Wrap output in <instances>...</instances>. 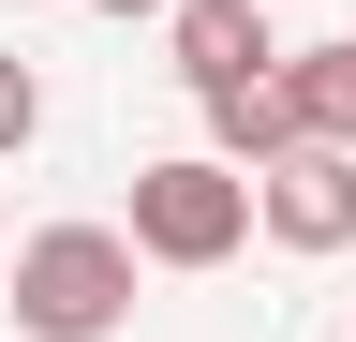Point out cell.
I'll return each instance as SVG.
<instances>
[{
  "label": "cell",
  "mask_w": 356,
  "mask_h": 342,
  "mask_svg": "<svg viewBox=\"0 0 356 342\" xmlns=\"http://www.w3.org/2000/svg\"><path fill=\"white\" fill-rule=\"evenodd\" d=\"M134 268H149V253H134V224H44V238H15V327L30 342H104L119 313H134Z\"/></svg>",
  "instance_id": "6da1fadb"
},
{
  "label": "cell",
  "mask_w": 356,
  "mask_h": 342,
  "mask_svg": "<svg viewBox=\"0 0 356 342\" xmlns=\"http://www.w3.org/2000/svg\"><path fill=\"white\" fill-rule=\"evenodd\" d=\"M252 224H267V179H252V164H222V149L134 164V253H149V268H222Z\"/></svg>",
  "instance_id": "7a4b0ae2"
},
{
  "label": "cell",
  "mask_w": 356,
  "mask_h": 342,
  "mask_svg": "<svg viewBox=\"0 0 356 342\" xmlns=\"http://www.w3.org/2000/svg\"><path fill=\"white\" fill-rule=\"evenodd\" d=\"M163 45H178V90H193V104L267 90V75H282V45H267V0H178V15H163Z\"/></svg>",
  "instance_id": "3957f363"
},
{
  "label": "cell",
  "mask_w": 356,
  "mask_h": 342,
  "mask_svg": "<svg viewBox=\"0 0 356 342\" xmlns=\"http://www.w3.org/2000/svg\"><path fill=\"white\" fill-rule=\"evenodd\" d=\"M267 238L282 253H356V149H282L267 164Z\"/></svg>",
  "instance_id": "277c9868"
},
{
  "label": "cell",
  "mask_w": 356,
  "mask_h": 342,
  "mask_svg": "<svg viewBox=\"0 0 356 342\" xmlns=\"http://www.w3.org/2000/svg\"><path fill=\"white\" fill-rule=\"evenodd\" d=\"M282 104L312 149H356V45H282Z\"/></svg>",
  "instance_id": "5b68a950"
},
{
  "label": "cell",
  "mask_w": 356,
  "mask_h": 342,
  "mask_svg": "<svg viewBox=\"0 0 356 342\" xmlns=\"http://www.w3.org/2000/svg\"><path fill=\"white\" fill-rule=\"evenodd\" d=\"M208 149H222V164H252V179H267L282 149H312V134H297V104H282V75H267V90H222V104H208Z\"/></svg>",
  "instance_id": "8992f818"
},
{
  "label": "cell",
  "mask_w": 356,
  "mask_h": 342,
  "mask_svg": "<svg viewBox=\"0 0 356 342\" xmlns=\"http://www.w3.org/2000/svg\"><path fill=\"white\" fill-rule=\"evenodd\" d=\"M30 134H44V90H30V60H0V164H15Z\"/></svg>",
  "instance_id": "52a82bcc"
},
{
  "label": "cell",
  "mask_w": 356,
  "mask_h": 342,
  "mask_svg": "<svg viewBox=\"0 0 356 342\" xmlns=\"http://www.w3.org/2000/svg\"><path fill=\"white\" fill-rule=\"evenodd\" d=\"M89 15H119V30H134V15H178V0H89Z\"/></svg>",
  "instance_id": "ba28073f"
},
{
  "label": "cell",
  "mask_w": 356,
  "mask_h": 342,
  "mask_svg": "<svg viewBox=\"0 0 356 342\" xmlns=\"http://www.w3.org/2000/svg\"><path fill=\"white\" fill-rule=\"evenodd\" d=\"M0 283H15V253H0Z\"/></svg>",
  "instance_id": "9c48e42d"
}]
</instances>
